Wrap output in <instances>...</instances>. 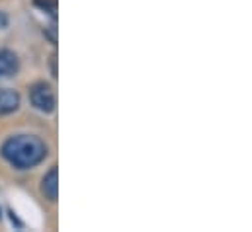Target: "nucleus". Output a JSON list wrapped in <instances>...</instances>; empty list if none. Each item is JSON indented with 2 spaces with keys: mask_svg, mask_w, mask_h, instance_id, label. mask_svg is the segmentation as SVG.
<instances>
[{
  "mask_svg": "<svg viewBox=\"0 0 252 232\" xmlns=\"http://www.w3.org/2000/svg\"><path fill=\"white\" fill-rule=\"evenodd\" d=\"M47 145L35 135H14L8 137L0 146L2 158L18 170L35 168L47 158Z\"/></svg>",
  "mask_w": 252,
  "mask_h": 232,
  "instance_id": "f257e3e1",
  "label": "nucleus"
},
{
  "mask_svg": "<svg viewBox=\"0 0 252 232\" xmlns=\"http://www.w3.org/2000/svg\"><path fill=\"white\" fill-rule=\"evenodd\" d=\"M30 102L32 106L41 112V114H51L57 106V100H55V92L49 84L45 82H37L30 88Z\"/></svg>",
  "mask_w": 252,
  "mask_h": 232,
  "instance_id": "f03ea898",
  "label": "nucleus"
},
{
  "mask_svg": "<svg viewBox=\"0 0 252 232\" xmlns=\"http://www.w3.org/2000/svg\"><path fill=\"white\" fill-rule=\"evenodd\" d=\"M41 193L51 203H55L59 199V170H57V166H53L47 174L43 175V179H41Z\"/></svg>",
  "mask_w": 252,
  "mask_h": 232,
  "instance_id": "7ed1b4c3",
  "label": "nucleus"
},
{
  "mask_svg": "<svg viewBox=\"0 0 252 232\" xmlns=\"http://www.w3.org/2000/svg\"><path fill=\"white\" fill-rule=\"evenodd\" d=\"M20 108V94L10 88H0V116L14 114Z\"/></svg>",
  "mask_w": 252,
  "mask_h": 232,
  "instance_id": "20e7f679",
  "label": "nucleus"
},
{
  "mask_svg": "<svg viewBox=\"0 0 252 232\" xmlns=\"http://www.w3.org/2000/svg\"><path fill=\"white\" fill-rule=\"evenodd\" d=\"M20 68L18 55L10 49H0V72L6 76H14Z\"/></svg>",
  "mask_w": 252,
  "mask_h": 232,
  "instance_id": "39448f33",
  "label": "nucleus"
},
{
  "mask_svg": "<svg viewBox=\"0 0 252 232\" xmlns=\"http://www.w3.org/2000/svg\"><path fill=\"white\" fill-rule=\"evenodd\" d=\"M33 4L39 10H43V12H47V14H51L55 18V14H57V0H33Z\"/></svg>",
  "mask_w": 252,
  "mask_h": 232,
  "instance_id": "423d86ee",
  "label": "nucleus"
},
{
  "mask_svg": "<svg viewBox=\"0 0 252 232\" xmlns=\"http://www.w3.org/2000/svg\"><path fill=\"white\" fill-rule=\"evenodd\" d=\"M43 33H47V37H49V41H51V43H55V41H57V28H55V26H51V28H49V31H47V29H43Z\"/></svg>",
  "mask_w": 252,
  "mask_h": 232,
  "instance_id": "0eeeda50",
  "label": "nucleus"
},
{
  "mask_svg": "<svg viewBox=\"0 0 252 232\" xmlns=\"http://www.w3.org/2000/svg\"><path fill=\"white\" fill-rule=\"evenodd\" d=\"M4 28H8V16H6V12H0V29H4Z\"/></svg>",
  "mask_w": 252,
  "mask_h": 232,
  "instance_id": "6e6552de",
  "label": "nucleus"
},
{
  "mask_svg": "<svg viewBox=\"0 0 252 232\" xmlns=\"http://www.w3.org/2000/svg\"><path fill=\"white\" fill-rule=\"evenodd\" d=\"M51 72H53V76L57 78V57H55V55L51 57Z\"/></svg>",
  "mask_w": 252,
  "mask_h": 232,
  "instance_id": "1a4fd4ad",
  "label": "nucleus"
},
{
  "mask_svg": "<svg viewBox=\"0 0 252 232\" xmlns=\"http://www.w3.org/2000/svg\"><path fill=\"white\" fill-rule=\"evenodd\" d=\"M0 219H2V215H0Z\"/></svg>",
  "mask_w": 252,
  "mask_h": 232,
  "instance_id": "9d476101",
  "label": "nucleus"
},
{
  "mask_svg": "<svg viewBox=\"0 0 252 232\" xmlns=\"http://www.w3.org/2000/svg\"><path fill=\"white\" fill-rule=\"evenodd\" d=\"M0 74H2V72H0Z\"/></svg>",
  "mask_w": 252,
  "mask_h": 232,
  "instance_id": "9b49d317",
  "label": "nucleus"
}]
</instances>
